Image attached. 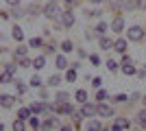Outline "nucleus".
Returning <instances> with one entry per match:
<instances>
[{
	"label": "nucleus",
	"instance_id": "nucleus-1",
	"mask_svg": "<svg viewBox=\"0 0 146 131\" xmlns=\"http://www.w3.org/2000/svg\"><path fill=\"white\" fill-rule=\"evenodd\" d=\"M59 13H61V9L57 5V0H48V5L42 9V15L48 20H59Z\"/></svg>",
	"mask_w": 146,
	"mask_h": 131
},
{
	"label": "nucleus",
	"instance_id": "nucleus-2",
	"mask_svg": "<svg viewBox=\"0 0 146 131\" xmlns=\"http://www.w3.org/2000/svg\"><path fill=\"white\" fill-rule=\"evenodd\" d=\"M74 20H76V18H74V11H72V9H66V11L59 13V22L66 26V29H72V26H74Z\"/></svg>",
	"mask_w": 146,
	"mask_h": 131
},
{
	"label": "nucleus",
	"instance_id": "nucleus-3",
	"mask_svg": "<svg viewBox=\"0 0 146 131\" xmlns=\"http://www.w3.org/2000/svg\"><path fill=\"white\" fill-rule=\"evenodd\" d=\"M31 114H52V105H48V103H44V100H37V103H33L31 105Z\"/></svg>",
	"mask_w": 146,
	"mask_h": 131
},
{
	"label": "nucleus",
	"instance_id": "nucleus-4",
	"mask_svg": "<svg viewBox=\"0 0 146 131\" xmlns=\"http://www.w3.org/2000/svg\"><path fill=\"white\" fill-rule=\"evenodd\" d=\"M127 35H129L131 42H142V39H144V29H142V26H131Z\"/></svg>",
	"mask_w": 146,
	"mask_h": 131
},
{
	"label": "nucleus",
	"instance_id": "nucleus-5",
	"mask_svg": "<svg viewBox=\"0 0 146 131\" xmlns=\"http://www.w3.org/2000/svg\"><path fill=\"white\" fill-rule=\"evenodd\" d=\"M96 116L100 118H111L113 116V109L109 105H105V100H100V105H96Z\"/></svg>",
	"mask_w": 146,
	"mask_h": 131
},
{
	"label": "nucleus",
	"instance_id": "nucleus-6",
	"mask_svg": "<svg viewBox=\"0 0 146 131\" xmlns=\"http://www.w3.org/2000/svg\"><path fill=\"white\" fill-rule=\"evenodd\" d=\"M81 114H83V118H92V116H96V105H92V103H81Z\"/></svg>",
	"mask_w": 146,
	"mask_h": 131
},
{
	"label": "nucleus",
	"instance_id": "nucleus-7",
	"mask_svg": "<svg viewBox=\"0 0 146 131\" xmlns=\"http://www.w3.org/2000/svg\"><path fill=\"white\" fill-rule=\"evenodd\" d=\"M13 103H15V96H11V94H0V107H5V109H11Z\"/></svg>",
	"mask_w": 146,
	"mask_h": 131
},
{
	"label": "nucleus",
	"instance_id": "nucleus-8",
	"mask_svg": "<svg viewBox=\"0 0 146 131\" xmlns=\"http://www.w3.org/2000/svg\"><path fill=\"white\" fill-rule=\"evenodd\" d=\"M111 29H113V33H122L124 31V18H122V15H116L113 22H111Z\"/></svg>",
	"mask_w": 146,
	"mask_h": 131
},
{
	"label": "nucleus",
	"instance_id": "nucleus-9",
	"mask_svg": "<svg viewBox=\"0 0 146 131\" xmlns=\"http://www.w3.org/2000/svg\"><path fill=\"white\" fill-rule=\"evenodd\" d=\"M24 11H26V15H33V18H37V15H42V7L37 5V2H31V5L24 9Z\"/></svg>",
	"mask_w": 146,
	"mask_h": 131
},
{
	"label": "nucleus",
	"instance_id": "nucleus-10",
	"mask_svg": "<svg viewBox=\"0 0 146 131\" xmlns=\"http://www.w3.org/2000/svg\"><path fill=\"white\" fill-rule=\"evenodd\" d=\"M39 127H42V129H55V127H59V120L52 116V118H46L44 122H39Z\"/></svg>",
	"mask_w": 146,
	"mask_h": 131
},
{
	"label": "nucleus",
	"instance_id": "nucleus-11",
	"mask_svg": "<svg viewBox=\"0 0 146 131\" xmlns=\"http://www.w3.org/2000/svg\"><path fill=\"white\" fill-rule=\"evenodd\" d=\"M131 127V122H129L127 118H118L113 125H111V129H116V131H120V129H129Z\"/></svg>",
	"mask_w": 146,
	"mask_h": 131
},
{
	"label": "nucleus",
	"instance_id": "nucleus-12",
	"mask_svg": "<svg viewBox=\"0 0 146 131\" xmlns=\"http://www.w3.org/2000/svg\"><path fill=\"white\" fill-rule=\"evenodd\" d=\"M5 83H13V72H9V70L0 72V85H5Z\"/></svg>",
	"mask_w": 146,
	"mask_h": 131
},
{
	"label": "nucleus",
	"instance_id": "nucleus-13",
	"mask_svg": "<svg viewBox=\"0 0 146 131\" xmlns=\"http://www.w3.org/2000/svg\"><path fill=\"white\" fill-rule=\"evenodd\" d=\"M113 50H116V53H127V39H116V42H113Z\"/></svg>",
	"mask_w": 146,
	"mask_h": 131
},
{
	"label": "nucleus",
	"instance_id": "nucleus-14",
	"mask_svg": "<svg viewBox=\"0 0 146 131\" xmlns=\"http://www.w3.org/2000/svg\"><path fill=\"white\" fill-rule=\"evenodd\" d=\"M11 37L15 39V42H22V39H24V31H22L20 26H13L11 29Z\"/></svg>",
	"mask_w": 146,
	"mask_h": 131
},
{
	"label": "nucleus",
	"instance_id": "nucleus-15",
	"mask_svg": "<svg viewBox=\"0 0 146 131\" xmlns=\"http://www.w3.org/2000/svg\"><path fill=\"white\" fill-rule=\"evenodd\" d=\"M107 29H109V26H107V22H103V20H100V22L96 24V29H94V33H96V37L105 35V33H107Z\"/></svg>",
	"mask_w": 146,
	"mask_h": 131
},
{
	"label": "nucleus",
	"instance_id": "nucleus-16",
	"mask_svg": "<svg viewBox=\"0 0 146 131\" xmlns=\"http://www.w3.org/2000/svg\"><path fill=\"white\" fill-rule=\"evenodd\" d=\"M87 129H94V131H100L103 129V122H100V120H96L94 118V116H92L90 120H87Z\"/></svg>",
	"mask_w": 146,
	"mask_h": 131
},
{
	"label": "nucleus",
	"instance_id": "nucleus-17",
	"mask_svg": "<svg viewBox=\"0 0 146 131\" xmlns=\"http://www.w3.org/2000/svg\"><path fill=\"white\" fill-rule=\"evenodd\" d=\"M26 50H29V46H24V44H18V48L13 50V57H15V59H20V57H26Z\"/></svg>",
	"mask_w": 146,
	"mask_h": 131
},
{
	"label": "nucleus",
	"instance_id": "nucleus-18",
	"mask_svg": "<svg viewBox=\"0 0 146 131\" xmlns=\"http://www.w3.org/2000/svg\"><path fill=\"white\" fill-rule=\"evenodd\" d=\"M31 66H33L35 70H42L44 66H46V57H35V59L31 61Z\"/></svg>",
	"mask_w": 146,
	"mask_h": 131
},
{
	"label": "nucleus",
	"instance_id": "nucleus-19",
	"mask_svg": "<svg viewBox=\"0 0 146 131\" xmlns=\"http://www.w3.org/2000/svg\"><path fill=\"white\" fill-rule=\"evenodd\" d=\"M122 72H124V74H127V76H133L135 72H137V70H135V66H133V63H131V61H127V63H124V66H122Z\"/></svg>",
	"mask_w": 146,
	"mask_h": 131
},
{
	"label": "nucleus",
	"instance_id": "nucleus-20",
	"mask_svg": "<svg viewBox=\"0 0 146 131\" xmlns=\"http://www.w3.org/2000/svg\"><path fill=\"white\" fill-rule=\"evenodd\" d=\"M98 44H100V48H103V50H109L111 46H113V42H111L109 37H105V35H100V42H98Z\"/></svg>",
	"mask_w": 146,
	"mask_h": 131
},
{
	"label": "nucleus",
	"instance_id": "nucleus-21",
	"mask_svg": "<svg viewBox=\"0 0 146 131\" xmlns=\"http://www.w3.org/2000/svg\"><path fill=\"white\" fill-rule=\"evenodd\" d=\"M22 15H26V11H24V9H22V7H13V11H11V18H15V20H20V18H22Z\"/></svg>",
	"mask_w": 146,
	"mask_h": 131
},
{
	"label": "nucleus",
	"instance_id": "nucleus-22",
	"mask_svg": "<svg viewBox=\"0 0 146 131\" xmlns=\"http://www.w3.org/2000/svg\"><path fill=\"white\" fill-rule=\"evenodd\" d=\"M42 46H44V39H42V37L29 39V48H42Z\"/></svg>",
	"mask_w": 146,
	"mask_h": 131
},
{
	"label": "nucleus",
	"instance_id": "nucleus-23",
	"mask_svg": "<svg viewBox=\"0 0 146 131\" xmlns=\"http://www.w3.org/2000/svg\"><path fill=\"white\" fill-rule=\"evenodd\" d=\"M31 116V107H22V109H18V118L20 120H29Z\"/></svg>",
	"mask_w": 146,
	"mask_h": 131
},
{
	"label": "nucleus",
	"instance_id": "nucleus-24",
	"mask_svg": "<svg viewBox=\"0 0 146 131\" xmlns=\"http://www.w3.org/2000/svg\"><path fill=\"white\" fill-rule=\"evenodd\" d=\"M74 98L79 100V103H85L87 100V92L85 90H76V92H74Z\"/></svg>",
	"mask_w": 146,
	"mask_h": 131
},
{
	"label": "nucleus",
	"instance_id": "nucleus-25",
	"mask_svg": "<svg viewBox=\"0 0 146 131\" xmlns=\"http://www.w3.org/2000/svg\"><path fill=\"white\" fill-rule=\"evenodd\" d=\"M57 68H59V70L68 68V59H66V55H57Z\"/></svg>",
	"mask_w": 146,
	"mask_h": 131
},
{
	"label": "nucleus",
	"instance_id": "nucleus-26",
	"mask_svg": "<svg viewBox=\"0 0 146 131\" xmlns=\"http://www.w3.org/2000/svg\"><path fill=\"white\" fill-rule=\"evenodd\" d=\"M61 50H63V53H72V50H74V44L70 42V39H66V42H61Z\"/></svg>",
	"mask_w": 146,
	"mask_h": 131
},
{
	"label": "nucleus",
	"instance_id": "nucleus-27",
	"mask_svg": "<svg viewBox=\"0 0 146 131\" xmlns=\"http://www.w3.org/2000/svg\"><path fill=\"white\" fill-rule=\"evenodd\" d=\"M29 127H31V129H37V127H39V118H37V114L29 116Z\"/></svg>",
	"mask_w": 146,
	"mask_h": 131
},
{
	"label": "nucleus",
	"instance_id": "nucleus-28",
	"mask_svg": "<svg viewBox=\"0 0 146 131\" xmlns=\"http://www.w3.org/2000/svg\"><path fill=\"white\" fill-rule=\"evenodd\" d=\"M48 85H50V87H57V85H61V76H59V74H52V76L48 79Z\"/></svg>",
	"mask_w": 146,
	"mask_h": 131
},
{
	"label": "nucleus",
	"instance_id": "nucleus-29",
	"mask_svg": "<svg viewBox=\"0 0 146 131\" xmlns=\"http://www.w3.org/2000/svg\"><path fill=\"white\" fill-rule=\"evenodd\" d=\"M66 81H68V83H74V81H76V68L68 70V74H66Z\"/></svg>",
	"mask_w": 146,
	"mask_h": 131
},
{
	"label": "nucleus",
	"instance_id": "nucleus-30",
	"mask_svg": "<svg viewBox=\"0 0 146 131\" xmlns=\"http://www.w3.org/2000/svg\"><path fill=\"white\" fill-rule=\"evenodd\" d=\"M137 122H140V127L146 129V109H142V112L137 114Z\"/></svg>",
	"mask_w": 146,
	"mask_h": 131
},
{
	"label": "nucleus",
	"instance_id": "nucleus-31",
	"mask_svg": "<svg viewBox=\"0 0 146 131\" xmlns=\"http://www.w3.org/2000/svg\"><path fill=\"white\" fill-rule=\"evenodd\" d=\"M96 98H98V100H107V98H109L107 90H100V87H98V92H96Z\"/></svg>",
	"mask_w": 146,
	"mask_h": 131
},
{
	"label": "nucleus",
	"instance_id": "nucleus-32",
	"mask_svg": "<svg viewBox=\"0 0 146 131\" xmlns=\"http://www.w3.org/2000/svg\"><path fill=\"white\" fill-rule=\"evenodd\" d=\"M107 2H109V5L113 7V9H116V11H120L122 7H124V2H122V0H107Z\"/></svg>",
	"mask_w": 146,
	"mask_h": 131
},
{
	"label": "nucleus",
	"instance_id": "nucleus-33",
	"mask_svg": "<svg viewBox=\"0 0 146 131\" xmlns=\"http://www.w3.org/2000/svg\"><path fill=\"white\" fill-rule=\"evenodd\" d=\"M18 66H20V68H31V59H26V57H20V59H18Z\"/></svg>",
	"mask_w": 146,
	"mask_h": 131
},
{
	"label": "nucleus",
	"instance_id": "nucleus-34",
	"mask_svg": "<svg viewBox=\"0 0 146 131\" xmlns=\"http://www.w3.org/2000/svg\"><path fill=\"white\" fill-rule=\"evenodd\" d=\"M13 85H15V90H18V94H24L26 92V85L22 81H13Z\"/></svg>",
	"mask_w": 146,
	"mask_h": 131
},
{
	"label": "nucleus",
	"instance_id": "nucleus-35",
	"mask_svg": "<svg viewBox=\"0 0 146 131\" xmlns=\"http://www.w3.org/2000/svg\"><path fill=\"white\" fill-rule=\"evenodd\" d=\"M127 100H129L127 94H116V96H113V103H127Z\"/></svg>",
	"mask_w": 146,
	"mask_h": 131
},
{
	"label": "nucleus",
	"instance_id": "nucleus-36",
	"mask_svg": "<svg viewBox=\"0 0 146 131\" xmlns=\"http://www.w3.org/2000/svg\"><path fill=\"white\" fill-rule=\"evenodd\" d=\"M55 98L63 103V100H68V98H70V94H68V92H57V96H55Z\"/></svg>",
	"mask_w": 146,
	"mask_h": 131
},
{
	"label": "nucleus",
	"instance_id": "nucleus-37",
	"mask_svg": "<svg viewBox=\"0 0 146 131\" xmlns=\"http://www.w3.org/2000/svg\"><path fill=\"white\" fill-rule=\"evenodd\" d=\"M63 2H66V7H68V9H74V7H79V2H81V0H63Z\"/></svg>",
	"mask_w": 146,
	"mask_h": 131
},
{
	"label": "nucleus",
	"instance_id": "nucleus-38",
	"mask_svg": "<svg viewBox=\"0 0 146 131\" xmlns=\"http://www.w3.org/2000/svg\"><path fill=\"white\" fill-rule=\"evenodd\" d=\"M31 85H33V87H42V79H39V76H33V79H31Z\"/></svg>",
	"mask_w": 146,
	"mask_h": 131
},
{
	"label": "nucleus",
	"instance_id": "nucleus-39",
	"mask_svg": "<svg viewBox=\"0 0 146 131\" xmlns=\"http://www.w3.org/2000/svg\"><path fill=\"white\" fill-rule=\"evenodd\" d=\"M50 53H55V44H46L44 46V55H50Z\"/></svg>",
	"mask_w": 146,
	"mask_h": 131
},
{
	"label": "nucleus",
	"instance_id": "nucleus-40",
	"mask_svg": "<svg viewBox=\"0 0 146 131\" xmlns=\"http://www.w3.org/2000/svg\"><path fill=\"white\" fill-rule=\"evenodd\" d=\"M107 68H109L111 72H116V70H118V63L113 61V59H109V61H107Z\"/></svg>",
	"mask_w": 146,
	"mask_h": 131
},
{
	"label": "nucleus",
	"instance_id": "nucleus-41",
	"mask_svg": "<svg viewBox=\"0 0 146 131\" xmlns=\"http://www.w3.org/2000/svg\"><path fill=\"white\" fill-rule=\"evenodd\" d=\"M24 127H26V125H24V120H20V118L13 122V129H24Z\"/></svg>",
	"mask_w": 146,
	"mask_h": 131
},
{
	"label": "nucleus",
	"instance_id": "nucleus-42",
	"mask_svg": "<svg viewBox=\"0 0 146 131\" xmlns=\"http://www.w3.org/2000/svg\"><path fill=\"white\" fill-rule=\"evenodd\" d=\"M85 39H87V42L96 39V33H94V31H85Z\"/></svg>",
	"mask_w": 146,
	"mask_h": 131
},
{
	"label": "nucleus",
	"instance_id": "nucleus-43",
	"mask_svg": "<svg viewBox=\"0 0 146 131\" xmlns=\"http://www.w3.org/2000/svg\"><path fill=\"white\" fill-rule=\"evenodd\" d=\"M5 70H9V72H13V74H15V63H5Z\"/></svg>",
	"mask_w": 146,
	"mask_h": 131
},
{
	"label": "nucleus",
	"instance_id": "nucleus-44",
	"mask_svg": "<svg viewBox=\"0 0 146 131\" xmlns=\"http://www.w3.org/2000/svg\"><path fill=\"white\" fill-rule=\"evenodd\" d=\"M137 9H140V11H146V0H137Z\"/></svg>",
	"mask_w": 146,
	"mask_h": 131
},
{
	"label": "nucleus",
	"instance_id": "nucleus-45",
	"mask_svg": "<svg viewBox=\"0 0 146 131\" xmlns=\"http://www.w3.org/2000/svg\"><path fill=\"white\" fill-rule=\"evenodd\" d=\"M90 61L94 63V66H98V63H100V59H98V55H90Z\"/></svg>",
	"mask_w": 146,
	"mask_h": 131
},
{
	"label": "nucleus",
	"instance_id": "nucleus-46",
	"mask_svg": "<svg viewBox=\"0 0 146 131\" xmlns=\"http://www.w3.org/2000/svg\"><path fill=\"white\" fill-rule=\"evenodd\" d=\"M92 85H94V87H96V90H98V87L103 85V79H98V76H96V79H94V83H92Z\"/></svg>",
	"mask_w": 146,
	"mask_h": 131
},
{
	"label": "nucleus",
	"instance_id": "nucleus-47",
	"mask_svg": "<svg viewBox=\"0 0 146 131\" xmlns=\"http://www.w3.org/2000/svg\"><path fill=\"white\" fill-rule=\"evenodd\" d=\"M5 2H7V5H11V7H18L22 0H5Z\"/></svg>",
	"mask_w": 146,
	"mask_h": 131
},
{
	"label": "nucleus",
	"instance_id": "nucleus-48",
	"mask_svg": "<svg viewBox=\"0 0 146 131\" xmlns=\"http://www.w3.org/2000/svg\"><path fill=\"white\" fill-rule=\"evenodd\" d=\"M133 100H140V94H131V98H129L127 103H133Z\"/></svg>",
	"mask_w": 146,
	"mask_h": 131
},
{
	"label": "nucleus",
	"instance_id": "nucleus-49",
	"mask_svg": "<svg viewBox=\"0 0 146 131\" xmlns=\"http://www.w3.org/2000/svg\"><path fill=\"white\" fill-rule=\"evenodd\" d=\"M135 74L140 76V79H144V76H146V70H140V72H135Z\"/></svg>",
	"mask_w": 146,
	"mask_h": 131
},
{
	"label": "nucleus",
	"instance_id": "nucleus-50",
	"mask_svg": "<svg viewBox=\"0 0 146 131\" xmlns=\"http://www.w3.org/2000/svg\"><path fill=\"white\" fill-rule=\"evenodd\" d=\"M92 5H100V2H103V0H90Z\"/></svg>",
	"mask_w": 146,
	"mask_h": 131
},
{
	"label": "nucleus",
	"instance_id": "nucleus-51",
	"mask_svg": "<svg viewBox=\"0 0 146 131\" xmlns=\"http://www.w3.org/2000/svg\"><path fill=\"white\" fill-rule=\"evenodd\" d=\"M142 103H144V107H146V94H144V96H142Z\"/></svg>",
	"mask_w": 146,
	"mask_h": 131
},
{
	"label": "nucleus",
	"instance_id": "nucleus-52",
	"mask_svg": "<svg viewBox=\"0 0 146 131\" xmlns=\"http://www.w3.org/2000/svg\"><path fill=\"white\" fill-rule=\"evenodd\" d=\"M2 129H5V125H2V122H0V131H2Z\"/></svg>",
	"mask_w": 146,
	"mask_h": 131
},
{
	"label": "nucleus",
	"instance_id": "nucleus-53",
	"mask_svg": "<svg viewBox=\"0 0 146 131\" xmlns=\"http://www.w3.org/2000/svg\"><path fill=\"white\" fill-rule=\"evenodd\" d=\"M144 37H146V29H144Z\"/></svg>",
	"mask_w": 146,
	"mask_h": 131
}]
</instances>
